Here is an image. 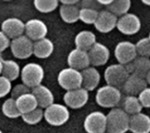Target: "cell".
I'll return each mask as SVG.
<instances>
[{
    "instance_id": "60d3db41",
    "label": "cell",
    "mask_w": 150,
    "mask_h": 133,
    "mask_svg": "<svg viewBox=\"0 0 150 133\" xmlns=\"http://www.w3.org/2000/svg\"><path fill=\"white\" fill-rule=\"evenodd\" d=\"M145 80H146V82H147V83L150 85V70L148 72V74H147V75H146V77H145Z\"/></svg>"
},
{
    "instance_id": "2e32d148",
    "label": "cell",
    "mask_w": 150,
    "mask_h": 133,
    "mask_svg": "<svg viewBox=\"0 0 150 133\" xmlns=\"http://www.w3.org/2000/svg\"><path fill=\"white\" fill-rule=\"evenodd\" d=\"M67 63L69 68L76 69L78 71L87 68L91 65L88 52L78 48L71 50L67 57Z\"/></svg>"
},
{
    "instance_id": "3957f363",
    "label": "cell",
    "mask_w": 150,
    "mask_h": 133,
    "mask_svg": "<svg viewBox=\"0 0 150 133\" xmlns=\"http://www.w3.org/2000/svg\"><path fill=\"white\" fill-rule=\"evenodd\" d=\"M45 76L44 68L41 65L35 62H29L25 64L20 73L22 83L30 89H33L42 83Z\"/></svg>"
},
{
    "instance_id": "ba28073f",
    "label": "cell",
    "mask_w": 150,
    "mask_h": 133,
    "mask_svg": "<svg viewBox=\"0 0 150 133\" xmlns=\"http://www.w3.org/2000/svg\"><path fill=\"white\" fill-rule=\"evenodd\" d=\"M83 128L87 133L106 132V115L102 111H92L86 116Z\"/></svg>"
},
{
    "instance_id": "836d02e7",
    "label": "cell",
    "mask_w": 150,
    "mask_h": 133,
    "mask_svg": "<svg viewBox=\"0 0 150 133\" xmlns=\"http://www.w3.org/2000/svg\"><path fill=\"white\" fill-rule=\"evenodd\" d=\"M30 92H31L30 88H28L24 83H18V84H17V85H15L14 87L11 88V98L16 100L19 96H23L25 94L30 93Z\"/></svg>"
},
{
    "instance_id": "5b68a950",
    "label": "cell",
    "mask_w": 150,
    "mask_h": 133,
    "mask_svg": "<svg viewBox=\"0 0 150 133\" xmlns=\"http://www.w3.org/2000/svg\"><path fill=\"white\" fill-rule=\"evenodd\" d=\"M57 82L59 85L66 91L82 88L83 77L81 71L71 68H63L58 74Z\"/></svg>"
},
{
    "instance_id": "6da1fadb",
    "label": "cell",
    "mask_w": 150,
    "mask_h": 133,
    "mask_svg": "<svg viewBox=\"0 0 150 133\" xmlns=\"http://www.w3.org/2000/svg\"><path fill=\"white\" fill-rule=\"evenodd\" d=\"M130 116L122 109L113 108L106 115V132L126 133L129 131Z\"/></svg>"
},
{
    "instance_id": "ffe728a7",
    "label": "cell",
    "mask_w": 150,
    "mask_h": 133,
    "mask_svg": "<svg viewBox=\"0 0 150 133\" xmlns=\"http://www.w3.org/2000/svg\"><path fill=\"white\" fill-rule=\"evenodd\" d=\"M129 131L132 133H150V117L142 112L130 117Z\"/></svg>"
},
{
    "instance_id": "83f0119b",
    "label": "cell",
    "mask_w": 150,
    "mask_h": 133,
    "mask_svg": "<svg viewBox=\"0 0 150 133\" xmlns=\"http://www.w3.org/2000/svg\"><path fill=\"white\" fill-rule=\"evenodd\" d=\"M131 5L132 2L130 0H112L111 4L106 7V10L112 12L117 18H120L128 13Z\"/></svg>"
},
{
    "instance_id": "d590c367",
    "label": "cell",
    "mask_w": 150,
    "mask_h": 133,
    "mask_svg": "<svg viewBox=\"0 0 150 133\" xmlns=\"http://www.w3.org/2000/svg\"><path fill=\"white\" fill-rule=\"evenodd\" d=\"M137 97L142 108H150V87L145 88Z\"/></svg>"
},
{
    "instance_id": "4fadbf2b",
    "label": "cell",
    "mask_w": 150,
    "mask_h": 133,
    "mask_svg": "<svg viewBox=\"0 0 150 133\" xmlns=\"http://www.w3.org/2000/svg\"><path fill=\"white\" fill-rule=\"evenodd\" d=\"M88 54L91 64L93 67H100L108 62L111 53L109 48L105 45L100 42H96L88 51Z\"/></svg>"
},
{
    "instance_id": "d6a6232c",
    "label": "cell",
    "mask_w": 150,
    "mask_h": 133,
    "mask_svg": "<svg viewBox=\"0 0 150 133\" xmlns=\"http://www.w3.org/2000/svg\"><path fill=\"white\" fill-rule=\"evenodd\" d=\"M135 48L138 56L150 58V39L148 37L139 39L135 44Z\"/></svg>"
},
{
    "instance_id": "cb8c5ba5",
    "label": "cell",
    "mask_w": 150,
    "mask_h": 133,
    "mask_svg": "<svg viewBox=\"0 0 150 133\" xmlns=\"http://www.w3.org/2000/svg\"><path fill=\"white\" fill-rule=\"evenodd\" d=\"M16 104H17L18 111L20 112L21 115L29 113L39 107L37 100L32 92L25 94V95L19 96L18 98H17Z\"/></svg>"
},
{
    "instance_id": "f1b7e54d",
    "label": "cell",
    "mask_w": 150,
    "mask_h": 133,
    "mask_svg": "<svg viewBox=\"0 0 150 133\" xmlns=\"http://www.w3.org/2000/svg\"><path fill=\"white\" fill-rule=\"evenodd\" d=\"M2 112L6 118H11V119H15V118L21 117V114L18 111L17 104H16V100L11 97L7 98L3 103Z\"/></svg>"
},
{
    "instance_id": "603a6c76",
    "label": "cell",
    "mask_w": 150,
    "mask_h": 133,
    "mask_svg": "<svg viewBox=\"0 0 150 133\" xmlns=\"http://www.w3.org/2000/svg\"><path fill=\"white\" fill-rule=\"evenodd\" d=\"M54 43L51 39L44 38L42 39L33 42V55L39 59H47L54 52Z\"/></svg>"
},
{
    "instance_id": "8992f818",
    "label": "cell",
    "mask_w": 150,
    "mask_h": 133,
    "mask_svg": "<svg viewBox=\"0 0 150 133\" xmlns=\"http://www.w3.org/2000/svg\"><path fill=\"white\" fill-rule=\"evenodd\" d=\"M128 76L129 73L126 66L119 63L109 65L105 68L104 73V77L106 84L116 87L118 89L122 87Z\"/></svg>"
},
{
    "instance_id": "b9f144b4",
    "label": "cell",
    "mask_w": 150,
    "mask_h": 133,
    "mask_svg": "<svg viewBox=\"0 0 150 133\" xmlns=\"http://www.w3.org/2000/svg\"><path fill=\"white\" fill-rule=\"evenodd\" d=\"M142 3L143 4L147 5V6H150V0H142Z\"/></svg>"
},
{
    "instance_id": "7402d4cb",
    "label": "cell",
    "mask_w": 150,
    "mask_h": 133,
    "mask_svg": "<svg viewBox=\"0 0 150 133\" xmlns=\"http://www.w3.org/2000/svg\"><path fill=\"white\" fill-rule=\"evenodd\" d=\"M74 42L76 45V48L88 52L97 42V38L93 32L83 30L79 32L76 35Z\"/></svg>"
},
{
    "instance_id": "9c48e42d",
    "label": "cell",
    "mask_w": 150,
    "mask_h": 133,
    "mask_svg": "<svg viewBox=\"0 0 150 133\" xmlns=\"http://www.w3.org/2000/svg\"><path fill=\"white\" fill-rule=\"evenodd\" d=\"M142 21L140 18L134 14L128 12L122 17L118 18L116 28L125 35H134L141 30Z\"/></svg>"
},
{
    "instance_id": "74e56055",
    "label": "cell",
    "mask_w": 150,
    "mask_h": 133,
    "mask_svg": "<svg viewBox=\"0 0 150 133\" xmlns=\"http://www.w3.org/2000/svg\"><path fill=\"white\" fill-rule=\"evenodd\" d=\"M11 39L0 30V53H3L8 47H10Z\"/></svg>"
},
{
    "instance_id": "f6af8a7d",
    "label": "cell",
    "mask_w": 150,
    "mask_h": 133,
    "mask_svg": "<svg viewBox=\"0 0 150 133\" xmlns=\"http://www.w3.org/2000/svg\"><path fill=\"white\" fill-rule=\"evenodd\" d=\"M148 38L150 39V32H149V37H148Z\"/></svg>"
},
{
    "instance_id": "e575fe53",
    "label": "cell",
    "mask_w": 150,
    "mask_h": 133,
    "mask_svg": "<svg viewBox=\"0 0 150 133\" xmlns=\"http://www.w3.org/2000/svg\"><path fill=\"white\" fill-rule=\"evenodd\" d=\"M11 82L3 75H0V98L6 96L11 90Z\"/></svg>"
},
{
    "instance_id": "30bf717a",
    "label": "cell",
    "mask_w": 150,
    "mask_h": 133,
    "mask_svg": "<svg viewBox=\"0 0 150 133\" xmlns=\"http://www.w3.org/2000/svg\"><path fill=\"white\" fill-rule=\"evenodd\" d=\"M114 56L119 64L124 66L129 64L138 56L135 44L127 40L119 42L114 48Z\"/></svg>"
},
{
    "instance_id": "f35d334b",
    "label": "cell",
    "mask_w": 150,
    "mask_h": 133,
    "mask_svg": "<svg viewBox=\"0 0 150 133\" xmlns=\"http://www.w3.org/2000/svg\"><path fill=\"white\" fill-rule=\"evenodd\" d=\"M59 3L65 5H76L80 3L79 0H61Z\"/></svg>"
},
{
    "instance_id": "44dd1931",
    "label": "cell",
    "mask_w": 150,
    "mask_h": 133,
    "mask_svg": "<svg viewBox=\"0 0 150 133\" xmlns=\"http://www.w3.org/2000/svg\"><path fill=\"white\" fill-rule=\"evenodd\" d=\"M129 75H135L137 76L145 78L150 70V59L146 57L137 56L132 62L126 65Z\"/></svg>"
},
{
    "instance_id": "8d00e7d4",
    "label": "cell",
    "mask_w": 150,
    "mask_h": 133,
    "mask_svg": "<svg viewBox=\"0 0 150 133\" xmlns=\"http://www.w3.org/2000/svg\"><path fill=\"white\" fill-rule=\"evenodd\" d=\"M79 4H80V8H88L98 11L102 8V6L98 4V0H83Z\"/></svg>"
},
{
    "instance_id": "7bdbcfd3",
    "label": "cell",
    "mask_w": 150,
    "mask_h": 133,
    "mask_svg": "<svg viewBox=\"0 0 150 133\" xmlns=\"http://www.w3.org/2000/svg\"><path fill=\"white\" fill-rule=\"evenodd\" d=\"M2 69H3V61L0 60V75H2Z\"/></svg>"
},
{
    "instance_id": "484cf974",
    "label": "cell",
    "mask_w": 150,
    "mask_h": 133,
    "mask_svg": "<svg viewBox=\"0 0 150 133\" xmlns=\"http://www.w3.org/2000/svg\"><path fill=\"white\" fill-rule=\"evenodd\" d=\"M21 68L18 63L13 60H4L2 75L12 82L17 80L20 76Z\"/></svg>"
},
{
    "instance_id": "4dcf8cb0",
    "label": "cell",
    "mask_w": 150,
    "mask_h": 133,
    "mask_svg": "<svg viewBox=\"0 0 150 133\" xmlns=\"http://www.w3.org/2000/svg\"><path fill=\"white\" fill-rule=\"evenodd\" d=\"M21 118L25 124L30 125H35L44 118V110L38 107L37 109L29 113L21 115Z\"/></svg>"
},
{
    "instance_id": "7a4b0ae2",
    "label": "cell",
    "mask_w": 150,
    "mask_h": 133,
    "mask_svg": "<svg viewBox=\"0 0 150 133\" xmlns=\"http://www.w3.org/2000/svg\"><path fill=\"white\" fill-rule=\"evenodd\" d=\"M95 100L102 108L113 109L121 101V91L116 87L106 84L97 90Z\"/></svg>"
},
{
    "instance_id": "52a82bcc",
    "label": "cell",
    "mask_w": 150,
    "mask_h": 133,
    "mask_svg": "<svg viewBox=\"0 0 150 133\" xmlns=\"http://www.w3.org/2000/svg\"><path fill=\"white\" fill-rule=\"evenodd\" d=\"M10 48L15 58L25 60L33 55V41H32L25 35H21L11 40Z\"/></svg>"
},
{
    "instance_id": "f546056e",
    "label": "cell",
    "mask_w": 150,
    "mask_h": 133,
    "mask_svg": "<svg viewBox=\"0 0 150 133\" xmlns=\"http://www.w3.org/2000/svg\"><path fill=\"white\" fill-rule=\"evenodd\" d=\"M33 5L37 11L41 13H49L56 10L59 6L57 0H34Z\"/></svg>"
},
{
    "instance_id": "bcb514c9",
    "label": "cell",
    "mask_w": 150,
    "mask_h": 133,
    "mask_svg": "<svg viewBox=\"0 0 150 133\" xmlns=\"http://www.w3.org/2000/svg\"><path fill=\"white\" fill-rule=\"evenodd\" d=\"M0 133H3V132H2V131H1V130H0Z\"/></svg>"
},
{
    "instance_id": "7dc6e473",
    "label": "cell",
    "mask_w": 150,
    "mask_h": 133,
    "mask_svg": "<svg viewBox=\"0 0 150 133\" xmlns=\"http://www.w3.org/2000/svg\"><path fill=\"white\" fill-rule=\"evenodd\" d=\"M9 133H13V132H9Z\"/></svg>"
},
{
    "instance_id": "5bb4252c",
    "label": "cell",
    "mask_w": 150,
    "mask_h": 133,
    "mask_svg": "<svg viewBox=\"0 0 150 133\" xmlns=\"http://www.w3.org/2000/svg\"><path fill=\"white\" fill-rule=\"evenodd\" d=\"M118 18L107 10L99 11L94 26L97 31L102 33H108L117 26Z\"/></svg>"
},
{
    "instance_id": "ee69618b",
    "label": "cell",
    "mask_w": 150,
    "mask_h": 133,
    "mask_svg": "<svg viewBox=\"0 0 150 133\" xmlns=\"http://www.w3.org/2000/svg\"><path fill=\"white\" fill-rule=\"evenodd\" d=\"M0 60H1V61H4L3 56H2V53H0Z\"/></svg>"
},
{
    "instance_id": "277c9868",
    "label": "cell",
    "mask_w": 150,
    "mask_h": 133,
    "mask_svg": "<svg viewBox=\"0 0 150 133\" xmlns=\"http://www.w3.org/2000/svg\"><path fill=\"white\" fill-rule=\"evenodd\" d=\"M70 118L69 108L66 105L54 103L44 110V119L52 126H62Z\"/></svg>"
},
{
    "instance_id": "ac0fdd59",
    "label": "cell",
    "mask_w": 150,
    "mask_h": 133,
    "mask_svg": "<svg viewBox=\"0 0 150 133\" xmlns=\"http://www.w3.org/2000/svg\"><path fill=\"white\" fill-rule=\"evenodd\" d=\"M83 77L82 87L89 91L95 90L101 80V75L99 71L95 67H88L87 68L81 71Z\"/></svg>"
},
{
    "instance_id": "ab89813d",
    "label": "cell",
    "mask_w": 150,
    "mask_h": 133,
    "mask_svg": "<svg viewBox=\"0 0 150 133\" xmlns=\"http://www.w3.org/2000/svg\"><path fill=\"white\" fill-rule=\"evenodd\" d=\"M98 2L102 7H107L109 4H111L112 0H98Z\"/></svg>"
},
{
    "instance_id": "1f68e13d",
    "label": "cell",
    "mask_w": 150,
    "mask_h": 133,
    "mask_svg": "<svg viewBox=\"0 0 150 133\" xmlns=\"http://www.w3.org/2000/svg\"><path fill=\"white\" fill-rule=\"evenodd\" d=\"M98 11L88 9V8H80L79 11V20L87 25H94L98 16Z\"/></svg>"
},
{
    "instance_id": "e0dca14e",
    "label": "cell",
    "mask_w": 150,
    "mask_h": 133,
    "mask_svg": "<svg viewBox=\"0 0 150 133\" xmlns=\"http://www.w3.org/2000/svg\"><path fill=\"white\" fill-rule=\"evenodd\" d=\"M148 87V83L145 78L137 76L135 75H129L121 89L122 91L127 96H138V95Z\"/></svg>"
},
{
    "instance_id": "9a60e30c",
    "label": "cell",
    "mask_w": 150,
    "mask_h": 133,
    "mask_svg": "<svg viewBox=\"0 0 150 133\" xmlns=\"http://www.w3.org/2000/svg\"><path fill=\"white\" fill-rule=\"evenodd\" d=\"M1 31L11 39L25 33V23L18 18H8L1 24Z\"/></svg>"
},
{
    "instance_id": "4316f807",
    "label": "cell",
    "mask_w": 150,
    "mask_h": 133,
    "mask_svg": "<svg viewBox=\"0 0 150 133\" xmlns=\"http://www.w3.org/2000/svg\"><path fill=\"white\" fill-rule=\"evenodd\" d=\"M122 106V110L130 117L141 113L143 109L138 97L134 96H127L123 100Z\"/></svg>"
},
{
    "instance_id": "8fae6325",
    "label": "cell",
    "mask_w": 150,
    "mask_h": 133,
    "mask_svg": "<svg viewBox=\"0 0 150 133\" xmlns=\"http://www.w3.org/2000/svg\"><path fill=\"white\" fill-rule=\"evenodd\" d=\"M89 101V92L83 87L66 91L63 96V102L68 108L77 110L86 105Z\"/></svg>"
},
{
    "instance_id": "d4e9b609",
    "label": "cell",
    "mask_w": 150,
    "mask_h": 133,
    "mask_svg": "<svg viewBox=\"0 0 150 133\" xmlns=\"http://www.w3.org/2000/svg\"><path fill=\"white\" fill-rule=\"evenodd\" d=\"M80 7L76 5H65L61 4L59 13L61 18L67 24H73L79 20Z\"/></svg>"
},
{
    "instance_id": "7c38bea8",
    "label": "cell",
    "mask_w": 150,
    "mask_h": 133,
    "mask_svg": "<svg viewBox=\"0 0 150 133\" xmlns=\"http://www.w3.org/2000/svg\"><path fill=\"white\" fill-rule=\"evenodd\" d=\"M47 25L39 18H32L25 23V35L33 42L47 38Z\"/></svg>"
},
{
    "instance_id": "d6986e66",
    "label": "cell",
    "mask_w": 150,
    "mask_h": 133,
    "mask_svg": "<svg viewBox=\"0 0 150 133\" xmlns=\"http://www.w3.org/2000/svg\"><path fill=\"white\" fill-rule=\"evenodd\" d=\"M31 92L35 96L38 106L40 109H46L54 103V96L50 89L45 85H39L32 89Z\"/></svg>"
}]
</instances>
